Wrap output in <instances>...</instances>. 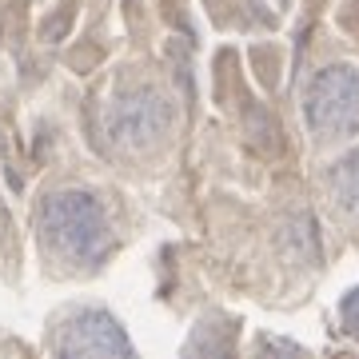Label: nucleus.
<instances>
[{"instance_id":"7ed1b4c3","label":"nucleus","mask_w":359,"mask_h":359,"mask_svg":"<svg viewBox=\"0 0 359 359\" xmlns=\"http://www.w3.org/2000/svg\"><path fill=\"white\" fill-rule=\"evenodd\" d=\"M168 120H172V108H168V100L152 88L124 92V96L112 104V116H108V124H112L120 144L156 140V136L168 128Z\"/></svg>"},{"instance_id":"20e7f679","label":"nucleus","mask_w":359,"mask_h":359,"mask_svg":"<svg viewBox=\"0 0 359 359\" xmlns=\"http://www.w3.org/2000/svg\"><path fill=\"white\" fill-rule=\"evenodd\" d=\"M65 351H80V355H84V351H96V355L120 351V355H128L132 347H128V339L120 335L116 320H108V316H100V311H88V316H80V320L68 327Z\"/></svg>"},{"instance_id":"f257e3e1","label":"nucleus","mask_w":359,"mask_h":359,"mask_svg":"<svg viewBox=\"0 0 359 359\" xmlns=\"http://www.w3.org/2000/svg\"><path fill=\"white\" fill-rule=\"evenodd\" d=\"M44 231L52 244L72 259H96L108 248V228H104V212L92 204V196L65 192L52 196L44 208Z\"/></svg>"},{"instance_id":"423d86ee","label":"nucleus","mask_w":359,"mask_h":359,"mask_svg":"<svg viewBox=\"0 0 359 359\" xmlns=\"http://www.w3.org/2000/svg\"><path fill=\"white\" fill-rule=\"evenodd\" d=\"M339 316H344V327L351 335H359V292H351L344 299V308H339Z\"/></svg>"},{"instance_id":"f03ea898","label":"nucleus","mask_w":359,"mask_h":359,"mask_svg":"<svg viewBox=\"0 0 359 359\" xmlns=\"http://www.w3.org/2000/svg\"><path fill=\"white\" fill-rule=\"evenodd\" d=\"M308 120L316 132L359 128V72L323 68L308 88Z\"/></svg>"},{"instance_id":"39448f33","label":"nucleus","mask_w":359,"mask_h":359,"mask_svg":"<svg viewBox=\"0 0 359 359\" xmlns=\"http://www.w3.org/2000/svg\"><path fill=\"white\" fill-rule=\"evenodd\" d=\"M332 188H335V200H339L347 212H355V216H359V152L347 156L344 164L335 168Z\"/></svg>"}]
</instances>
